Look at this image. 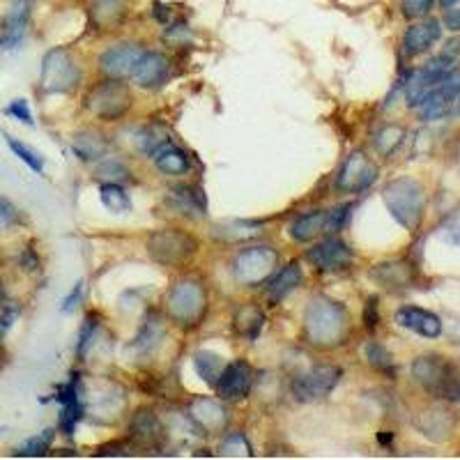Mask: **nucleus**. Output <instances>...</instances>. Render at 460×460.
I'll list each match as a JSON object with an SVG mask.
<instances>
[{
	"mask_svg": "<svg viewBox=\"0 0 460 460\" xmlns=\"http://www.w3.org/2000/svg\"><path fill=\"white\" fill-rule=\"evenodd\" d=\"M162 320H157V315L152 314L147 315L146 324H143V332L141 336H138V345H141L143 350H147V348H152V345L157 343L159 336H162Z\"/></svg>",
	"mask_w": 460,
	"mask_h": 460,
	"instance_id": "nucleus-38",
	"label": "nucleus"
},
{
	"mask_svg": "<svg viewBox=\"0 0 460 460\" xmlns=\"http://www.w3.org/2000/svg\"><path fill=\"white\" fill-rule=\"evenodd\" d=\"M5 141H7V146H10V150L16 155V157L22 159L26 166H31V171L44 172V157L40 155V152L32 150L31 146H26V143L19 141V138H12L10 134H5Z\"/></svg>",
	"mask_w": 460,
	"mask_h": 460,
	"instance_id": "nucleus-33",
	"label": "nucleus"
},
{
	"mask_svg": "<svg viewBox=\"0 0 460 460\" xmlns=\"http://www.w3.org/2000/svg\"><path fill=\"white\" fill-rule=\"evenodd\" d=\"M166 203L171 209H175L178 215L187 217V219H203L205 217V200L200 191L191 184H180L172 187L166 196Z\"/></svg>",
	"mask_w": 460,
	"mask_h": 460,
	"instance_id": "nucleus-21",
	"label": "nucleus"
},
{
	"mask_svg": "<svg viewBox=\"0 0 460 460\" xmlns=\"http://www.w3.org/2000/svg\"><path fill=\"white\" fill-rule=\"evenodd\" d=\"M382 199L387 203L389 212H392L394 219L408 230H417L421 224V217H424V187L417 182V180L410 178H398L394 182H389L382 191Z\"/></svg>",
	"mask_w": 460,
	"mask_h": 460,
	"instance_id": "nucleus-2",
	"label": "nucleus"
},
{
	"mask_svg": "<svg viewBox=\"0 0 460 460\" xmlns=\"http://www.w3.org/2000/svg\"><path fill=\"white\" fill-rule=\"evenodd\" d=\"M81 81V69L76 65V58L72 51L63 47H56L44 56L42 74H40V85L49 94L72 93Z\"/></svg>",
	"mask_w": 460,
	"mask_h": 460,
	"instance_id": "nucleus-5",
	"label": "nucleus"
},
{
	"mask_svg": "<svg viewBox=\"0 0 460 460\" xmlns=\"http://www.w3.org/2000/svg\"><path fill=\"white\" fill-rule=\"evenodd\" d=\"M74 152L79 155L84 162H94V159L104 157L106 152V141L102 134L97 131H81L74 137Z\"/></svg>",
	"mask_w": 460,
	"mask_h": 460,
	"instance_id": "nucleus-28",
	"label": "nucleus"
},
{
	"mask_svg": "<svg viewBox=\"0 0 460 460\" xmlns=\"http://www.w3.org/2000/svg\"><path fill=\"white\" fill-rule=\"evenodd\" d=\"M435 90L445 94L447 100L454 102L456 97L460 94V69H449V72H447L445 76L438 81Z\"/></svg>",
	"mask_w": 460,
	"mask_h": 460,
	"instance_id": "nucleus-39",
	"label": "nucleus"
},
{
	"mask_svg": "<svg viewBox=\"0 0 460 460\" xmlns=\"http://www.w3.org/2000/svg\"><path fill=\"white\" fill-rule=\"evenodd\" d=\"M0 299H3V281H0Z\"/></svg>",
	"mask_w": 460,
	"mask_h": 460,
	"instance_id": "nucleus-53",
	"label": "nucleus"
},
{
	"mask_svg": "<svg viewBox=\"0 0 460 460\" xmlns=\"http://www.w3.org/2000/svg\"><path fill=\"white\" fill-rule=\"evenodd\" d=\"M396 323L414 334L424 336V339H438L442 334V320L435 314L419 306H401L396 311Z\"/></svg>",
	"mask_w": 460,
	"mask_h": 460,
	"instance_id": "nucleus-17",
	"label": "nucleus"
},
{
	"mask_svg": "<svg viewBox=\"0 0 460 460\" xmlns=\"http://www.w3.org/2000/svg\"><path fill=\"white\" fill-rule=\"evenodd\" d=\"M194 368L196 373H199L200 377H203L205 385H209V387H215L217 380L221 377V373H224L226 364L224 359H221L217 352H209V350H199L194 355Z\"/></svg>",
	"mask_w": 460,
	"mask_h": 460,
	"instance_id": "nucleus-30",
	"label": "nucleus"
},
{
	"mask_svg": "<svg viewBox=\"0 0 460 460\" xmlns=\"http://www.w3.org/2000/svg\"><path fill=\"white\" fill-rule=\"evenodd\" d=\"M352 205L345 203L339 205V208L330 209L327 215H324V233H330V235H336L339 230H343L345 221H348V215H350Z\"/></svg>",
	"mask_w": 460,
	"mask_h": 460,
	"instance_id": "nucleus-37",
	"label": "nucleus"
},
{
	"mask_svg": "<svg viewBox=\"0 0 460 460\" xmlns=\"http://www.w3.org/2000/svg\"><path fill=\"white\" fill-rule=\"evenodd\" d=\"M129 0H90L88 19L97 31H113L125 22Z\"/></svg>",
	"mask_w": 460,
	"mask_h": 460,
	"instance_id": "nucleus-18",
	"label": "nucleus"
},
{
	"mask_svg": "<svg viewBox=\"0 0 460 460\" xmlns=\"http://www.w3.org/2000/svg\"><path fill=\"white\" fill-rule=\"evenodd\" d=\"M3 359H5V352H3V348H0V367H3Z\"/></svg>",
	"mask_w": 460,
	"mask_h": 460,
	"instance_id": "nucleus-52",
	"label": "nucleus"
},
{
	"mask_svg": "<svg viewBox=\"0 0 460 460\" xmlns=\"http://www.w3.org/2000/svg\"><path fill=\"white\" fill-rule=\"evenodd\" d=\"M253 382V368L246 361H233L230 367L224 368L221 377L217 380V394L224 401H240L249 394Z\"/></svg>",
	"mask_w": 460,
	"mask_h": 460,
	"instance_id": "nucleus-14",
	"label": "nucleus"
},
{
	"mask_svg": "<svg viewBox=\"0 0 460 460\" xmlns=\"http://www.w3.org/2000/svg\"><path fill=\"white\" fill-rule=\"evenodd\" d=\"M364 323H367L368 330H376L377 323H380V314H377V297H371L367 304V311H364Z\"/></svg>",
	"mask_w": 460,
	"mask_h": 460,
	"instance_id": "nucleus-46",
	"label": "nucleus"
},
{
	"mask_svg": "<svg viewBox=\"0 0 460 460\" xmlns=\"http://www.w3.org/2000/svg\"><path fill=\"white\" fill-rule=\"evenodd\" d=\"M435 0H401L402 14L408 19H421V16L429 14L433 10Z\"/></svg>",
	"mask_w": 460,
	"mask_h": 460,
	"instance_id": "nucleus-41",
	"label": "nucleus"
},
{
	"mask_svg": "<svg viewBox=\"0 0 460 460\" xmlns=\"http://www.w3.org/2000/svg\"><path fill=\"white\" fill-rule=\"evenodd\" d=\"M451 113H454V115H460V94H458V97H456V100L454 102H451Z\"/></svg>",
	"mask_w": 460,
	"mask_h": 460,
	"instance_id": "nucleus-51",
	"label": "nucleus"
},
{
	"mask_svg": "<svg viewBox=\"0 0 460 460\" xmlns=\"http://www.w3.org/2000/svg\"><path fill=\"white\" fill-rule=\"evenodd\" d=\"M435 85H438V81L430 79L429 74L421 69V72L412 74V79L405 84V100H408L410 106H419L421 102H424L426 94L435 88Z\"/></svg>",
	"mask_w": 460,
	"mask_h": 460,
	"instance_id": "nucleus-31",
	"label": "nucleus"
},
{
	"mask_svg": "<svg viewBox=\"0 0 460 460\" xmlns=\"http://www.w3.org/2000/svg\"><path fill=\"white\" fill-rule=\"evenodd\" d=\"M189 414L205 433H219L228 424V412L215 398H196L189 408Z\"/></svg>",
	"mask_w": 460,
	"mask_h": 460,
	"instance_id": "nucleus-19",
	"label": "nucleus"
},
{
	"mask_svg": "<svg viewBox=\"0 0 460 460\" xmlns=\"http://www.w3.org/2000/svg\"><path fill=\"white\" fill-rule=\"evenodd\" d=\"M81 290H84V283H76L72 293H69L67 297H65L63 311H69V309H74V306H76V302H79V297H81Z\"/></svg>",
	"mask_w": 460,
	"mask_h": 460,
	"instance_id": "nucleus-49",
	"label": "nucleus"
},
{
	"mask_svg": "<svg viewBox=\"0 0 460 460\" xmlns=\"http://www.w3.org/2000/svg\"><path fill=\"white\" fill-rule=\"evenodd\" d=\"M127 449H129V445H127V442H111V445L102 447L97 454L100 456H125V454H129Z\"/></svg>",
	"mask_w": 460,
	"mask_h": 460,
	"instance_id": "nucleus-48",
	"label": "nucleus"
},
{
	"mask_svg": "<svg viewBox=\"0 0 460 460\" xmlns=\"http://www.w3.org/2000/svg\"><path fill=\"white\" fill-rule=\"evenodd\" d=\"M442 230H445L447 240H449L451 244H460V212L451 215L449 219H447L445 228Z\"/></svg>",
	"mask_w": 460,
	"mask_h": 460,
	"instance_id": "nucleus-44",
	"label": "nucleus"
},
{
	"mask_svg": "<svg viewBox=\"0 0 460 460\" xmlns=\"http://www.w3.org/2000/svg\"><path fill=\"white\" fill-rule=\"evenodd\" d=\"M279 265V253L272 246H252L244 249L233 261V277L242 286H261L267 279L272 277V272Z\"/></svg>",
	"mask_w": 460,
	"mask_h": 460,
	"instance_id": "nucleus-8",
	"label": "nucleus"
},
{
	"mask_svg": "<svg viewBox=\"0 0 460 460\" xmlns=\"http://www.w3.org/2000/svg\"><path fill=\"white\" fill-rule=\"evenodd\" d=\"M324 215H327V212L318 209V212L299 217V219L293 224V228H290V235H293L297 242H302V244L315 240V237L324 233Z\"/></svg>",
	"mask_w": 460,
	"mask_h": 460,
	"instance_id": "nucleus-29",
	"label": "nucleus"
},
{
	"mask_svg": "<svg viewBox=\"0 0 460 460\" xmlns=\"http://www.w3.org/2000/svg\"><path fill=\"white\" fill-rule=\"evenodd\" d=\"M299 283H302V267L297 262H290V265L283 267L281 272L270 281V286H267V299H270V304H279L283 297L293 293Z\"/></svg>",
	"mask_w": 460,
	"mask_h": 460,
	"instance_id": "nucleus-24",
	"label": "nucleus"
},
{
	"mask_svg": "<svg viewBox=\"0 0 460 460\" xmlns=\"http://www.w3.org/2000/svg\"><path fill=\"white\" fill-rule=\"evenodd\" d=\"M5 113L12 115L14 120L23 122V125H28V127L35 125V120H32V111H31V106H28L26 100H12L10 106L5 109Z\"/></svg>",
	"mask_w": 460,
	"mask_h": 460,
	"instance_id": "nucleus-42",
	"label": "nucleus"
},
{
	"mask_svg": "<svg viewBox=\"0 0 460 460\" xmlns=\"http://www.w3.org/2000/svg\"><path fill=\"white\" fill-rule=\"evenodd\" d=\"M102 203H104V208L109 209V212H113V215H122V212H129L131 209V203L129 199H127L125 189L118 187V184L113 182H106L104 187H102Z\"/></svg>",
	"mask_w": 460,
	"mask_h": 460,
	"instance_id": "nucleus-32",
	"label": "nucleus"
},
{
	"mask_svg": "<svg viewBox=\"0 0 460 460\" xmlns=\"http://www.w3.org/2000/svg\"><path fill=\"white\" fill-rule=\"evenodd\" d=\"M412 377L433 396L449 398L460 382V371L447 357L421 355L412 361Z\"/></svg>",
	"mask_w": 460,
	"mask_h": 460,
	"instance_id": "nucleus-4",
	"label": "nucleus"
},
{
	"mask_svg": "<svg viewBox=\"0 0 460 460\" xmlns=\"http://www.w3.org/2000/svg\"><path fill=\"white\" fill-rule=\"evenodd\" d=\"M439 37H442V22L433 19V16L424 19V22L414 23L405 31V35H402V53L408 58L421 56L438 42Z\"/></svg>",
	"mask_w": 460,
	"mask_h": 460,
	"instance_id": "nucleus-16",
	"label": "nucleus"
},
{
	"mask_svg": "<svg viewBox=\"0 0 460 460\" xmlns=\"http://www.w3.org/2000/svg\"><path fill=\"white\" fill-rule=\"evenodd\" d=\"M32 16V0H12L0 22V49H14L23 42Z\"/></svg>",
	"mask_w": 460,
	"mask_h": 460,
	"instance_id": "nucleus-11",
	"label": "nucleus"
},
{
	"mask_svg": "<svg viewBox=\"0 0 460 460\" xmlns=\"http://www.w3.org/2000/svg\"><path fill=\"white\" fill-rule=\"evenodd\" d=\"M367 359L376 371L387 373V376H394V373H396V364H394L392 355H389L387 348L382 343H377V341H371V343L367 345Z\"/></svg>",
	"mask_w": 460,
	"mask_h": 460,
	"instance_id": "nucleus-34",
	"label": "nucleus"
},
{
	"mask_svg": "<svg viewBox=\"0 0 460 460\" xmlns=\"http://www.w3.org/2000/svg\"><path fill=\"white\" fill-rule=\"evenodd\" d=\"M208 309V293L203 283L180 281L168 290L166 311L172 320L182 324H199Z\"/></svg>",
	"mask_w": 460,
	"mask_h": 460,
	"instance_id": "nucleus-7",
	"label": "nucleus"
},
{
	"mask_svg": "<svg viewBox=\"0 0 460 460\" xmlns=\"http://www.w3.org/2000/svg\"><path fill=\"white\" fill-rule=\"evenodd\" d=\"M304 334L315 348H336L348 336V311L330 297H315L304 315Z\"/></svg>",
	"mask_w": 460,
	"mask_h": 460,
	"instance_id": "nucleus-1",
	"label": "nucleus"
},
{
	"mask_svg": "<svg viewBox=\"0 0 460 460\" xmlns=\"http://www.w3.org/2000/svg\"><path fill=\"white\" fill-rule=\"evenodd\" d=\"M22 267L26 270V272H35L37 267H40V258H37L35 249H31V246H28V249H23Z\"/></svg>",
	"mask_w": 460,
	"mask_h": 460,
	"instance_id": "nucleus-47",
	"label": "nucleus"
},
{
	"mask_svg": "<svg viewBox=\"0 0 460 460\" xmlns=\"http://www.w3.org/2000/svg\"><path fill=\"white\" fill-rule=\"evenodd\" d=\"M341 380V368L330 367V364H320L314 367L311 371L302 373L297 380L293 382V394L297 396V401L302 402H314L324 398L332 389L339 385Z\"/></svg>",
	"mask_w": 460,
	"mask_h": 460,
	"instance_id": "nucleus-9",
	"label": "nucleus"
},
{
	"mask_svg": "<svg viewBox=\"0 0 460 460\" xmlns=\"http://www.w3.org/2000/svg\"><path fill=\"white\" fill-rule=\"evenodd\" d=\"M456 421L451 417L449 410H442V408H430L426 412L419 414L417 419V429L430 439H447L454 430Z\"/></svg>",
	"mask_w": 460,
	"mask_h": 460,
	"instance_id": "nucleus-23",
	"label": "nucleus"
},
{
	"mask_svg": "<svg viewBox=\"0 0 460 460\" xmlns=\"http://www.w3.org/2000/svg\"><path fill=\"white\" fill-rule=\"evenodd\" d=\"M53 435H56V433H53L51 429L42 430V433H40V435H35V438L28 439L26 445L19 447V449H16L14 454L16 456H44L49 451V447H51Z\"/></svg>",
	"mask_w": 460,
	"mask_h": 460,
	"instance_id": "nucleus-36",
	"label": "nucleus"
},
{
	"mask_svg": "<svg viewBox=\"0 0 460 460\" xmlns=\"http://www.w3.org/2000/svg\"><path fill=\"white\" fill-rule=\"evenodd\" d=\"M60 401H63V419H60V424H63V429L72 435L74 426L79 424L81 419H84V412H85V401L79 396L76 380H74L72 385L65 389V394Z\"/></svg>",
	"mask_w": 460,
	"mask_h": 460,
	"instance_id": "nucleus-26",
	"label": "nucleus"
},
{
	"mask_svg": "<svg viewBox=\"0 0 460 460\" xmlns=\"http://www.w3.org/2000/svg\"><path fill=\"white\" fill-rule=\"evenodd\" d=\"M233 324H235L237 334L253 341L258 334H261L262 324H265V314H262L258 306H253V304H242L240 309L235 311Z\"/></svg>",
	"mask_w": 460,
	"mask_h": 460,
	"instance_id": "nucleus-25",
	"label": "nucleus"
},
{
	"mask_svg": "<svg viewBox=\"0 0 460 460\" xmlns=\"http://www.w3.org/2000/svg\"><path fill=\"white\" fill-rule=\"evenodd\" d=\"M460 0H438V5L442 7V10H449V7H454V5H458Z\"/></svg>",
	"mask_w": 460,
	"mask_h": 460,
	"instance_id": "nucleus-50",
	"label": "nucleus"
},
{
	"mask_svg": "<svg viewBox=\"0 0 460 460\" xmlns=\"http://www.w3.org/2000/svg\"><path fill=\"white\" fill-rule=\"evenodd\" d=\"M131 93L122 79H106L94 85L85 97V109L100 120L113 122L131 109Z\"/></svg>",
	"mask_w": 460,
	"mask_h": 460,
	"instance_id": "nucleus-6",
	"label": "nucleus"
},
{
	"mask_svg": "<svg viewBox=\"0 0 460 460\" xmlns=\"http://www.w3.org/2000/svg\"><path fill=\"white\" fill-rule=\"evenodd\" d=\"M129 438L137 449H157L164 442V426L152 410L143 408L134 414L129 426Z\"/></svg>",
	"mask_w": 460,
	"mask_h": 460,
	"instance_id": "nucleus-15",
	"label": "nucleus"
},
{
	"mask_svg": "<svg viewBox=\"0 0 460 460\" xmlns=\"http://www.w3.org/2000/svg\"><path fill=\"white\" fill-rule=\"evenodd\" d=\"M442 26L451 32H460V7L454 5L442 14Z\"/></svg>",
	"mask_w": 460,
	"mask_h": 460,
	"instance_id": "nucleus-45",
	"label": "nucleus"
},
{
	"mask_svg": "<svg viewBox=\"0 0 460 460\" xmlns=\"http://www.w3.org/2000/svg\"><path fill=\"white\" fill-rule=\"evenodd\" d=\"M168 69H171L168 58L159 51H150L143 53V58L138 60L137 67H134L131 76H134V81H137L141 88H155V85L166 81Z\"/></svg>",
	"mask_w": 460,
	"mask_h": 460,
	"instance_id": "nucleus-20",
	"label": "nucleus"
},
{
	"mask_svg": "<svg viewBox=\"0 0 460 460\" xmlns=\"http://www.w3.org/2000/svg\"><path fill=\"white\" fill-rule=\"evenodd\" d=\"M143 53L146 51L138 44H115L100 56V69L109 79H125L131 76Z\"/></svg>",
	"mask_w": 460,
	"mask_h": 460,
	"instance_id": "nucleus-12",
	"label": "nucleus"
},
{
	"mask_svg": "<svg viewBox=\"0 0 460 460\" xmlns=\"http://www.w3.org/2000/svg\"><path fill=\"white\" fill-rule=\"evenodd\" d=\"M146 249L152 261L159 262V265L178 267L199 253V240L184 233V230L164 228L150 233Z\"/></svg>",
	"mask_w": 460,
	"mask_h": 460,
	"instance_id": "nucleus-3",
	"label": "nucleus"
},
{
	"mask_svg": "<svg viewBox=\"0 0 460 460\" xmlns=\"http://www.w3.org/2000/svg\"><path fill=\"white\" fill-rule=\"evenodd\" d=\"M306 261L318 267V270L332 272V270H343V267L350 265L352 252L350 246L339 240V237H327L320 244L311 246L306 252Z\"/></svg>",
	"mask_w": 460,
	"mask_h": 460,
	"instance_id": "nucleus-13",
	"label": "nucleus"
},
{
	"mask_svg": "<svg viewBox=\"0 0 460 460\" xmlns=\"http://www.w3.org/2000/svg\"><path fill=\"white\" fill-rule=\"evenodd\" d=\"M155 164L168 175H182L189 171V157L171 143H162V147L155 150Z\"/></svg>",
	"mask_w": 460,
	"mask_h": 460,
	"instance_id": "nucleus-27",
	"label": "nucleus"
},
{
	"mask_svg": "<svg viewBox=\"0 0 460 460\" xmlns=\"http://www.w3.org/2000/svg\"><path fill=\"white\" fill-rule=\"evenodd\" d=\"M371 279L387 288H408L414 283V267L405 261L377 262L371 270Z\"/></svg>",
	"mask_w": 460,
	"mask_h": 460,
	"instance_id": "nucleus-22",
	"label": "nucleus"
},
{
	"mask_svg": "<svg viewBox=\"0 0 460 460\" xmlns=\"http://www.w3.org/2000/svg\"><path fill=\"white\" fill-rule=\"evenodd\" d=\"M19 224H22V212H19V208L10 199L0 196V226L12 228V226Z\"/></svg>",
	"mask_w": 460,
	"mask_h": 460,
	"instance_id": "nucleus-40",
	"label": "nucleus"
},
{
	"mask_svg": "<svg viewBox=\"0 0 460 460\" xmlns=\"http://www.w3.org/2000/svg\"><path fill=\"white\" fill-rule=\"evenodd\" d=\"M97 175L100 178H104L106 182H120V180H125L129 172H127V168L122 166L120 162H104L100 168H97Z\"/></svg>",
	"mask_w": 460,
	"mask_h": 460,
	"instance_id": "nucleus-43",
	"label": "nucleus"
},
{
	"mask_svg": "<svg viewBox=\"0 0 460 460\" xmlns=\"http://www.w3.org/2000/svg\"><path fill=\"white\" fill-rule=\"evenodd\" d=\"M377 178L376 164L368 162V157L361 150H355L350 157L345 159L341 166L339 178H336V187L345 194H361L367 191Z\"/></svg>",
	"mask_w": 460,
	"mask_h": 460,
	"instance_id": "nucleus-10",
	"label": "nucleus"
},
{
	"mask_svg": "<svg viewBox=\"0 0 460 460\" xmlns=\"http://www.w3.org/2000/svg\"><path fill=\"white\" fill-rule=\"evenodd\" d=\"M402 137H405V129H402V127H398V125L382 127L380 134H377V138H376V147L380 150V155L389 157V155H392V152L401 146Z\"/></svg>",
	"mask_w": 460,
	"mask_h": 460,
	"instance_id": "nucleus-35",
	"label": "nucleus"
}]
</instances>
